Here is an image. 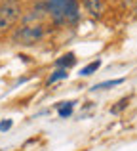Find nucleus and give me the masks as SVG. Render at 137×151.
Listing matches in <instances>:
<instances>
[{
    "label": "nucleus",
    "instance_id": "f257e3e1",
    "mask_svg": "<svg viewBox=\"0 0 137 151\" xmlns=\"http://www.w3.org/2000/svg\"><path fill=\"white\" fill-rule=\"evenodd\" d=\"M46 12L55 23H72L78 19V0H48Z\"/></svg>",
    "mask_w": 137,
    "mask_h": 151
},
{
    "label": "nucleus",
    "instance_id": "423d86ee",
    "mask_svg": "<svg viewBox=\"0 0 137 151\" xmlns=\"http://www.w3.org/2000/svg\"><path fill=\"white\" fill-rule=\"evenodd\" d=\"M72 107H74V101H63V103H59V105H57V113H59V117L61 119L70 117V115H72Z\"/></svg>",
    "mask_w": 137,
    "mask_h": 151
},
{
    "label": "nucleus",
    "instance_id": "9b49d317",
    "mask_svg": "<svg viewBox=\"0 0 137 151\" xmlns=\"http://www.w3.org/2000/svg\"><path fill=\"white\" fill-rule=\"evenodd\" d=\"M11 124H13V122H11L10 119H8V121H2V122H0V132H4V130H10Z\"/></svg>",
    "mask_w": 137,
    "mask_h": 151
},
{
    "label": "nucleus",
    "instance_id": "f03ea898",
    "mask_svg": "<svg viewBox=\"0 0 137 151\" xmlns=\"http://www.w3.org/2000/svg\"><path fill=\"white\" fill-rule=\"evenodd\" d=\"M21 17L19 0H2L0 4V35L10 31Z\"/></svg>",
    "mask_w": 137,
    "mask_h": 151
},
{
    "label": "nucleus",
    "instance_id": "39448f33",
    "mask_svg": "<svg viewBox=\"0 0 137 151\" xmlns=\"http://www.w3.org/2000/svg\"><path fill=\"white\" fill-rule=\"evenodd\" d=\"M74 63H76V58H74V54H67V55H61V58L55 61V65L59 67V69H69V67L74 65Z\"/></svg>",
    "mask_w": 137,
    "mask_h": 151
},
{
    "label": "nucleus",
    "instance_id": "1a4fd4ad",
    "mask_svg": "<svg viewBox=\"0 0 137 151\" xmlns=\"http://www.w3.org/2000/svg\"><path fill=\"white\" fill-rule=\"evenodd\" d=\"M128 103H130V98H122V100H120L118 103H116V105H112V107H111V113H112V115H118V113H122V111L128 107Z\"/></svg>",
    "mask_w": 137,
    "mask_h": 151
},
{
    "label": "nucleus",
    "instance_id": "6e6552de",
    "mask_svg": "<svg viewBox=\"0 0 137 151\" xmlns=\"http://www.w3.org/2000/svg\"><path fill=\"white\" fill-rule=\"evenodd\" d=\"M99 67H101V61H99V59H97V61H92L89 65H86L84 69L80 71V75H82V77H89V75H93L97 69H99Z\"/></svg>",
    "mask_w": 137,
    "mask_h": 151
},
{
    "label": "nucleus",
    "instance_id": "20e7f679",
    "mask_svg": "<svg viewBox=\"0 0 137 151\" xmlns=\"http://www.w3.org/2000/svg\"><path fill=\"white\" fill-rule=\"evenodd\" d=\"M82 6L92 17H101L105 12V4L103 0H82Z\"/></svg>",
    "mask_w": 137,
    "mask_h": 151
},
{
    "label": "nucleus",
    "instance_id": "0eeeda50",
    "mask_svg": "<svg viewBox=\"0 0 137 151\" xmlns=\"http://www.w3.org/2000/svg\"><path fill=\"white\" fill-rule=\"evenodd\" d=\"M124 78H114V81H105V82H99V84L93 86V90H107V88H112V86H118L122 84Z\"/></svg>",
    "mask_w": 137,
    "mask_h": 151
},
{
    "label": "nucleus",
    "instance_id": "9d476101",
    "mask_svg": "<svg viewBox=\"0 0 137 151\" xmlns=\"http://www.w3.org/2000/svg\"><path fill=\"white\" fill-rule=\"evenodd\" d=\"M67 77H69L67 69H57L53 75H50V78H48V84H53L55 81H61V78H67Z\"/></svg>",
    "mask_w": 137,
    "mask_h": 151
},
{
    "label": "nucleus",
    "instance_id": "7ed1b4c3",
    "mask_svg": "<svg viewBox=\"0 0 137 151\" xmlns=\"http://www.w3.org/2000/svg\"><path fill=\"white\" fill-rule=\"evenodd\" d=\"M42 37H44V27L38 23V25L19 27L13 33L11 40H13V44H19V46H33V44H36Z\"/></svg>",
    "mask_w": 137,
    "mask_h": 151
}]
</instances>
